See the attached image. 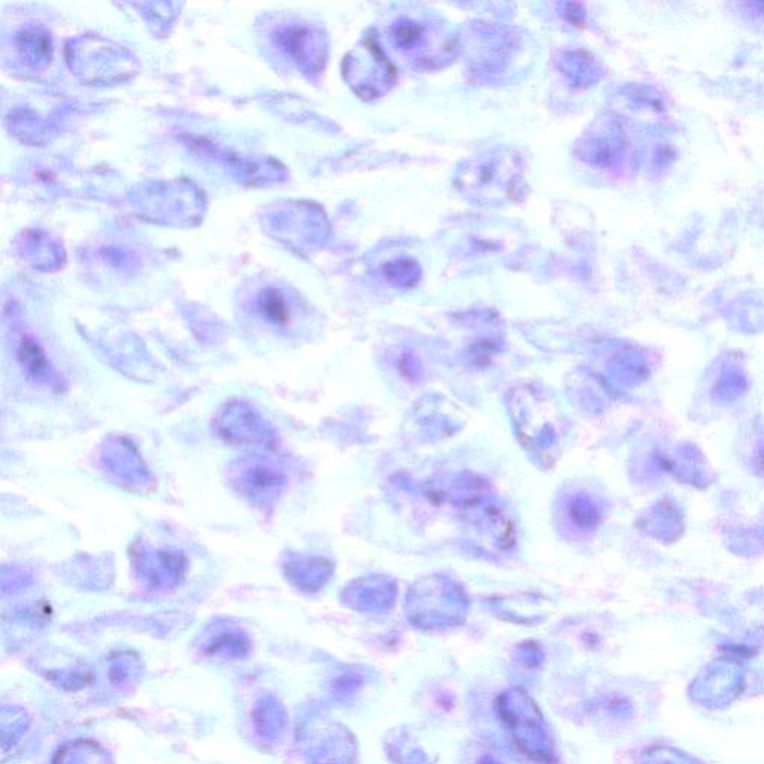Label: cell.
<instances>
[{"instance_id":"7a4b0ae2","label":"cell","mask_w":764,"mask_h":764,"mask_svg":"<svg viewBox=\"0 0 764 764\" xmlns=\"http://www.w3.org/2000/svg\"><path fill=\"white\" fill-rule=\"evenodd\" d=\"M18 354H20L21 363L26 366L27 372L32 377H42L47 372L48 362L44 351L32 339H23Z\"/></svg>"},{"instance_id":"3957f363","label":"cell","mask_w":764,"mask_h":764,"mask_svg":"<svg viewBox=\"0 0 764 764\" xmlns=\"http://www.w3.org/2000/svg\"><path fill=\"white\" fill-rule=\"evenodd\" d=\"M647 764H699L679 751L669 748H653L647 753Z\"/></svg>"},{"instance_id":"6da1fadb","label":"cell","mask_w":764,"mask_h":764,"mask_svg":"<svg viewBox=\"0 0 764 764\" xmlns=\"http://www.w3.org/2000/svg\"><path fill=\"white\" fill-rule=\"evenodd\" d=\"M245 308L266 326L277 332H287L299 318V299L281 284L265 283L251 287L245 297Z\"/></svg>"}]
</instances>
